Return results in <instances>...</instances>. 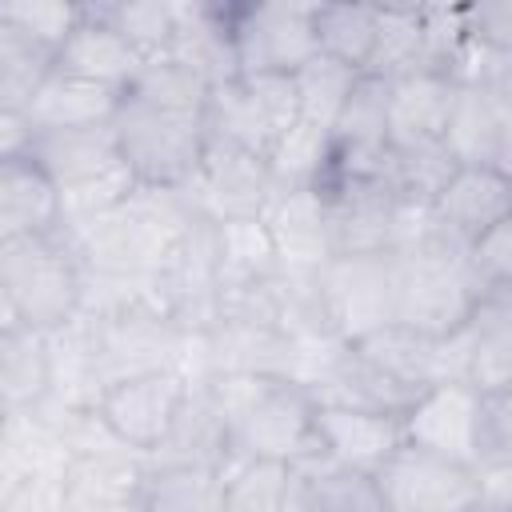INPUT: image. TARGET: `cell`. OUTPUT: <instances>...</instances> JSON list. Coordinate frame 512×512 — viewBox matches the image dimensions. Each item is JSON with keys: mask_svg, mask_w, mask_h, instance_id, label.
<instances>
[{"mask_svg": "<svg viewBox=\"0 0 512 512\" xmlns=\"http://www.w3.org/2000/svg\"><path fill=\"white\" fill-rule=\"evenodd\" d=\"M208 96L212 84L172 56L144 60L120 92L112 132L116 144L148 188H184L208 148Z\"/></svg>", "mask_w": 512, "mask_h": 512, "instance_id": "6da1fadb", "label": "cell"}, {"mask_svg": "<svg viewBox=\"0 0 512 512\" xmlns=\"http://www.w3.org/2000/svg\"><path fill=\"white\" fill-rule=\"evenodd\" d=\"M196 220L200 216L180 188L140 184L120 208L64 224V240L72 244L84 276L156 280Z\"/></svg>", "mask_w": 512, "mask_h": 512, "instance_id": "7a4b0ae2", "label": "cell"}, {"mask_svg": "<svg viewBox=\"0 0 512 512\" xmlns=\"http://www.w3.org/2000/svg\"><path fill=\"white\" fill-rule=\"evenodd\" d=\"M224 412L232 464L280 460L300 464L320 452L316 396L284 376H212L204 380Z\"/></svg>", "mask_w": 512, "mask_h": 512, "instance_id": "3957f363", "label": "cell"}, {"mask_svg": "<svg viewBox=\"0 0 512 512\" xmlns=\"http://www.w3.org/2000/svg\"><path fill=\"white\" fill-rule=\"evenodd\" d=\"M84 308V268L60 236L0 240V324L68 328Z\"/></svg>", "mask_w": 512, "mask_h": 512, "instance_id": "277c9868", "label": "cell"}, {"mask_svg": "<svg viewBox=\"0 0 512 512\" xmlns=\"http://www.w3.org/2000/svg\"><path fill=\"white\" fill-rule=\"evenodd\" d=\"M396 256V324H408L428 336L460 332L488 288L480 284L468 248H456L436 228L392 252Z\"/></svg>", "mask_w": 512, "mask_h": 512, "instance_id": "5b68a950", "label": "cell"}, {"mask_svg": "<svg viewBox=\"0 0 512 512\" xmlns=\"http://www.w3.org/2000/svg\"><path fill=\"white\" fill-rule=\"evenodd\" d=\"M316 4L308 0H232V48L240 76H296L320 56L316 44Z\"/></svg>", "mask_w": 512, "mask_h": 512, "instance_id": "8992f818", "label": "cell"}, {"mask_svg": "<svg viewBox=\"0 0 512 512\" xmlns=\"http://www.w3.org/2000/svg\"><path fill=\"white\" fill-rule=\"evenodd\" d=\"M300 120V96L292 76H236L208 96V136L248 148L264 160Z\"/></svg>", "mask_w": 512, "mask_h": 512, "instance_id": "52a82bcc", "label": "cell"}, {"mask_svg": "<svg viewBox=\"0 0 512 512\" xmlns=\"http://www.w3.org/2000/svg\"><path fill=\"white\" fill-rule=\"evenodd\" d=\"M316 280H320L324 316L344 344H356L396 324V256L392 252H344Z\"/></svg>", "mask_w": 512, "mask_h": 512, "instance_id": "ba28073f", "label": "cell"}, {"mask_svg": "<svg viewBox=\"0 0 512 512\" xmlns=\"http://www.w3.org/2000/svg\"><path fill=\"white\" fill-rule=\"evenodd\" d=\"M384 512H476L484 500L480 468L404 444L376 472Z\"/></svg>", "mask_w": 512, "mask_h": 512, "instance_id": "9c48e42d", "label": "cell"}, {"mask_svg": "<svg viewBox=\"0 0 512 512\" xmlns=\"http://www.w3.org/2000/svg\"><path fill=\"white\" fill-rule=\"evenodd\" d=\"M192 380L176 368H156L140 376H124L108 384L96 400V416L108 424V432L132 448L136 456L152 460L156 448L168 440L184 400H188Z\"/></svg>", "mask_w": 512, "mask_h": 512, "instance_id": "30bf717a", "label": "cell"}, {"mask_svg": "<svg viewBox=\"0 0 512 512\" xmlns=\"http://www.w3.org/2000/svg\"><path fill=\"white\" fill-rule=\"evenodd\" d=\"M180 192L188 196L196 216H204L212 224H224V220L264 216L276 188H272V168H268L264 156L208 136L200 168Z\"/></svg>", "mask_w": 512, "mask_h": 512, "instance_id": "8fae6325", "label": "cell"}, {"mask_svg": "<svg viewBox=\"0 0 512 512\" xmlns=\"http://www.w3.org/2000/svg\"><path fill=\"white\" fill-rule=\"evenodd\" d=\"M260 220L276 244L284 276H320L336 260L332 208L320 188L276 192Z\"/></svg>", "mask_w": 512, "mask_h": 512, "instance_id": "7c38bea8", "label": "cell"}, {"mask_svg": "<svg viewBox=\"0 0 512 512\" xmlns=\"http://www.w3.org/2000/svg\"><path fill=\"white\" fill-rule=\"evenodd\" d=\"M480 404L472 384H436L404 412V440L480 468Z\"/></svg>", "mask_w": 512, "mask_h": 512, "instance_id": "4fadbf2b", "label": "cell"}, {"mask_svg": "<svg viewBox=\"0 0 512 512\" xmlns=\"http://www.w3.org/2000/svg\"><path fill=\"white\" fill-rule=\"evenodd\" d=\"M504 216H512V180L480 164H460L452 180L440 188V196L432 200V228L468 252Z\"/></svg>", "mask_w": 512, "mask_h": 512, "instance_id": "5bb4252c", "label": "cell"}, {"mask_svg": "<svg viewBox=\"0 0 512 512\" xmlns=\"http://www.w3.org/2000/svg\"><path fill=\"white\" fill-rule=\"evenodd\" d=\"M456 100L460 80L448 72H408L388 80V148L408 152L444 144Z\"/></svg>", "mask_w": 512, "mask_h": 512, "instance_id": "9a60e30c", "label": "cell"}, {"mask_svg": "<svg viewBox=\"0 0 512 512\" xmlns=\"http://www.w3.org/2000/svg\"><path fill=\"white\" fill-rule=\"evenodd\" d=\"M148 460L132 448L76 452L64 472V512H136Z\"/></svg>", "mask_w": 512, "mask_h": 512, "instance_id": "2e32d148", "label": "cell"}, {"mask_svg": "<svg viewBox=\"0 0 512 512\" xmlns=\"http://www.w3.org/2000/svg\"><path fill=\"white\" fill-rule=\"evenodd\" d=\"M316 432L320 452L376 476L408 440L404 416L372 412V408H344V404H316Z\"/></svg>", "mask_w": 512, "mask_h": 512, "instance_id": "e0dca14e", "label": "cell"}, {"mask_svg": "<svg viewBox=\"0 0 512 512\" xmlns=\"http://www.w3.org/2000/svg\"><path fill=\"white\" fill-rule=\"evenodd\" d=\"M64 196L32 156L0 160V240L60 236Z\"/></svg>", "mask_w": 512, "mask_h": 512, "instance_id": "ac0fdd59", "label": "cell"}, {"mask_svg": "<svg viewBox=\"0 0 512 512\" xmlns=\"http://www.w3.org/2000/svg\"><path fill=\"white\" fill-rule=\"evenodd\" d=\"M228 4H212V0H184L176 4V36L168 56L188 64L200 80H208L212 88L228 84L240 76L236 68V48H232V24H228Z\"/></svg>", "mask_w": 512, "mask_h": 512, "instance_id": "d6986e66", "label": "cell"}, {"mask_svg": "<svg viewBox=\"0 0 512 512\" xmlns=\"http://www.w3.org/2000/svg\"><path fill=\"white\" fill-rule=\"evenodd\" d=\"M68 444L44 412H4L0 424V492L28 480H64Z\"/></svg>", "mask_w": 512, "mask_h": 512, "instance_id": "ffe728a7", "label": "cell"}, {"mask_svg": "<svg viewBox=\"0 0 512 512\" xmlns=\"http://www.w3.org/2000/svg\"><path fill=\"white\" fill-rule=\"evenodd\" d=\"M288 504H292V512H384L376 476H368L328 452H316V456L292 464Z\"/></svg>", "mask_w": 512, "mask_h": 512, "instance_id": "44dd1931", "label": "cell"}, {"mask_svg": "<svg viewBox=\"0 0 512 512\" xmlns=\"http://www.w3.org/2000/svg\"><path fill=\"white\" fill-rule=\"evenodd\" d=\"M56 356L52 332L0 324V404L4 412H40L52 396Z\"/></svg>", "mask_w": 512, "mask_h": 512, "instance_id": "7402d4cb", "label": "cell"}, {"mask_svg": "<svg viewBox=\"0 0 512 512\" xmlns=\"http://www.w3.org/2000/svg\"><path fill=\"white\" fill-rule=\"evenodd\" d=\"M56 68L72 72L80 80H92V84L124 92L132 84V76L144 68V56L92 4H84V20L76 24V32L56 52Z\"/></svg>", "mask_w": 512, "mask_h": 512, "instance_id": "603a6c76", "label": "cell"}, {"mask_svg": "<svg viewBox=\"0 0 512 512\" xmlns=\"http://www.w3.org/2000/svg\"><path fill=\"white\" fill-rule=\"evenodd\" d=\"M148 464H196V468H220V472L232 468L228 424H224V412L208 384L188 388V400H184L168 440L156 448V456Z\"/></svg>", "mask_w": 512, "mask_h": 512, "instance_id": "cb8c5ba5", "label": "cell"}, {"mask_svg": "<svg viewBox=\"0 0 512 512\" xmlns=\"http://www.w3.org/2000/svg\"><path fill=\"white\" fill-rule=\"evenodd\" d=\"M120 104L116 88L80 80L72 72H52L44 80V88L32 96V104L24 108L32 132H68V128H96V124H112Z\"/></svg>", "mask_w": 512, "mask_h": 512, "instance_id": "d4e9b609", "label": "cell"}, {"mask_svg": "<svg viewBox=\"0 0 512 512\" xmlns=\"http://www.w3.org/2000/svg\"><path fill=\"white\" fill-rule=\"evenodd\" d=\"M468 340V384L480 396L512 388V292H488L472 320L464 324Z\"/></svg>", "mask_w": 512, "mask_h": 512, "instance_id": "484cf974", "label": "cell"}, {"mask_svg": "<svg viewBox=\"0 0 512 512\" xmlns=\"http://www.w3.org/2000/svg\"><path fill=\"white\" fill-rule=\"evenodd\" d=\"M504 116H508V96L484 84H460V100L448 124V152L456 156V164H480L492 168L496 148H500V132H504Z\"/></svg>", "mask_w": 512, "mask_h": 512, "instance_id": "4316f807", "label": "cell"}, {"mask_svg": "<svg viewBox=\"0 0 512 512\" xmlns=\"http://www.w3.org/2000/svg\"><path fill=\"white\" fill-rule=\"evenodd\" d=\"M136 512H224V472L196 464H148Z\"/></svg>", "mask_w": 512, "mask_h": 512, "instance_id": "83f0119b", "label": "cell"}, {"mask_svg": "<svg viewBox=\"0 0 512 512\" xmlns=\"http://www.w3.org/2000/svg\"><path fill=\"white\" fill-rule=\"evenodd\" d=\"M312 20H316L320 56L348 64L356 72H368L372 52H376L380 8H372V4H316Z\"/></svg>", "mask_w": 512, "mask_h": 512, "instance_id": "f1b7e54d", "label": "cell"}, {"mask_svg": "<svg viewBox=\"0 0 512 512\" xmlns=\"http://www.w3.org/2000/svg\"><path fill=\"white\" fill-rule=\"evenodd\" d=\"M424 68V12L420 4H380L376 24V52L368 64V76L396 80Z\"/></svg>", "mask_w": 512, "mask_h": 512, "instance_id": "f546056e", "label": "cell"}, {"mask_svg": "<svg viewBox=\"0 0 512 512\" xmlns=\"http://www.w3.org/2000/svg\"><path fill=\"white\" fill-rule=\"evenodd\" d=\"M56 72V52L0 24V112H24Z\"/></svg>", "mask_w": 512, "mask_h": 512, "instance_id": "4dcf8cb0", "label": "cell"}, {"mask_svg": "<svg viewBox=\"0 0 512 512\" xmlns=\"http://www.w3.org/2000/svg\"><path fill=\"white\" fill-rule=\"evenodd\" d=\"M144 60L168 56L176 36V0H96L92 4Z\"/></svg>", "mask_w": 512, "mask_h": 512, "instance_id": "1f68e13d", "label": "cell"}, {"mask_svg": "<svg viewBox=\"0 0 512 512\" xmlns=\"http://www.w3.org/2000/svg\"><path fill=\"white\" fill-rule=\"evenodd\" d=\"M332 160V132L296 120V128L280 140V148L272 152L268 168H272V188L276 192H296V188H316L328 172ZM272 192V196H276Z\"/></svg>", "mask_w": 512, "mask_h": 512, "instance_id": "d6a6232c", "label": "cell"}, {"mask_svg": "<svg viewBox=\"0 0 512 512\" xmlns=\"http://www.w3.org/2000/svg\"><path fill=\"white\" fill-rule=\"evenodd\" d=\"M364 72L348 68V64H336L328 56H316L308 60L292 80H296V96H300V120L304 124H316V128H328L336 124V116L344 112L356 80Z\"/></svg>", "mask_w": 512, "mask_h": 512, "instance_id": "836d02e7", "label": "cell"}, {"mask_svg": "<svg viewBox=\"0 0 512 512\" xmlns=\"http://www.w3.org/2000/svg\"><path fill=\"white\" fill-rule=\"evenodd\" d=\"M292 464L244 460L224 472V512H292L288 504Z\"/></svg>", "mask_w": 512, "mask_h": 512, "instance_id": "e575fe53", "label": "cell"}, {"mask_svg": "<svg viewBox=\"0 0 512 512\" xmlns=\"http://www.w3.org/2000/svg\"><path fill=\"white\" fill-rule=\"evenodd\" d=\"M84 20V4H64V0H4L0 4V24L24 32L28 40L60 52L64 40L76 32Z\"/></svg>", "mask_w": 512, "mask_h": 512, "instance_id": "d590c367", "label": "cell"}, {"mask_svg": "<svg viewBox=\"0 0 512 512\" xmlns=\"http://www.w3.org/2000/svg\"><path fill=\"white\" fill-rule=\"evenodd\" d=\"M472 268L488 292H512V216L472 244Z\"/></svg>", "mask_w": 512, "mask_h": 512, "instance_id": "8d00e7d4", "label": "cell"}, {"mask_svg": "<svg viewBox=\"0 0 512 512\" xmlns=\"http://www.w3.org/2000/svg\"><path fill=\"white\" fill-rule=\"evenodd\" d=\"M464 20H468L472 44H480L492 56H508L512 60V0L464 4Z\"/></svg>", "mask_w": 512, "mask_h": 512, "instance_id": "74e56055", "label": "cell"}, {"mask_svg": "<svg viewBox=\"0 0 512 512\" xmlns=\"http://www.w3.org/2000/svg\"><path fill=\"white\" fill-rule=\"evenodd\" d=\"M484 464H512V388L480 404V468Z\"/></svg>", "mask_w": 512, "mask_h": 512, "instance_id": "f35d334b", "label": "cell"}, {"mask_svg": "<svg viewBox=\"0 0 512 512\" xmlns=\"http://www.w3.org/2000/svg\"><path fill=\"white\" fill-rule=\"evenodd\" d=\"M0 512H64V480H28L0 492Z\"/></svg>", "mask_w": 512, "mask_h": 512, "instance_id": "ab89813d", "label": "cell"}, {"mask_svg": "<svg viewBox=\"0 0 512 512\" xmlns=\"http://www.w3.org/2000/svg\"><path fill=\"white\" fill-rule=\"evenodd\" d=\"M492 168L512 180V100H508V116H504V132H500V148H496Z\"/></svg>", "mask_w": 512, "mask_h": 512, "instance_id": "60d3db41", "label": "cell"}, {"mask_svg": "<svg viewBox=\"0 0 512 512\" xmlns=\"http://www.w3.org/2000/svg\"><path fill=\"white\" fill-rule=\"evenodd\" d=\"M476 512H496V508H484V504H480V508H476Z\"/></svg>", "mask_w": 512, "mask_h": 512, "instance_id": "b9f144b4", "label": "cell"}]
</instances>
